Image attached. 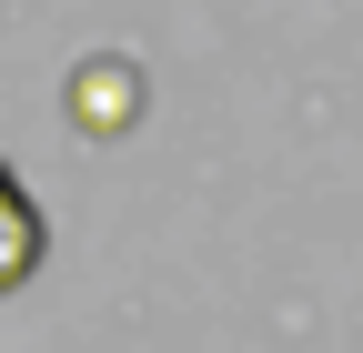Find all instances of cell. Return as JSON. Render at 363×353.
Instances as JSON below:
<instances>
[{
  "label": "cell",
  "instance_id": "obj_2",
  "mask_svg": "<svg viewBox=\"0 0 363 353\" xmlns=\"http://www.w3.org/2000/svg\"><path fill=\"white\" fill-rule=\"evenodd\" d=\"M40 252H51V223H40V202L21 192V172L0 162V293H21L40 273Z\"/></svg>",
  "mask_w": 363,
  "mask_h": 353
},
{
  "label": "cell",
  "instance_id": "obj_1",
  "mask_svg": "<svg viewBox=\"0 0 363 353\" xmlns=\"http://www.w3.org/2000/svg\"><path fill=\"white\" fill-rule=\"evenodd\" d=\"M131 121H142V71H131L121 51L81 61L71 71V131L81 142H111V131H131Z\"/></svg>",
  "mask_w": 363,
  "mask_h": 353
}]
</instances>
